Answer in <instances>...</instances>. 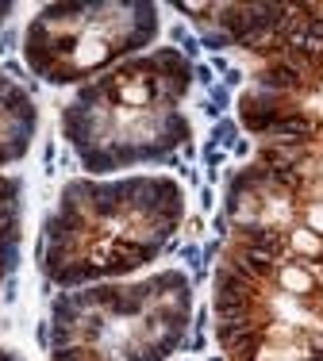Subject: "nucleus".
<instances>
[{"label":"nucleus","mask_w":323,"mask_h":361,"mask_svg":"<svg viewBox=\"0 0 323 361\" xmlns=\"http://www.w3.org/2000/svg\"><path fill=\"white\" fill-rule=\"evenodd\" d=\"M158 4H47L23 31V62L42 85H89L158 39Z\"/></svg>","instance_id":"20e7f679"},{"label":"nucleus","mask_w":323,"mask_h":361,"mask_svg":"<svg viewBox=\"0 0 323 361\" xmlns=\"http://www.w3.org/2000/svg\"><path fill=\"white\" fill-rule=\"evenodd\" d=\"M0 361H20V357H16L12 350H0Z\"/></svg>","instance_id":"6e6552de"},{"label":"nucleus","mask_w":323,"mask_h":361,"mask_svg":"<svg viewBox=\"0 0 323 361\" xmlns=\"http://www.w3.org/2000/svg\"><path fill=\"white\" fill-rule=\"evenodd\" d=\"M23 180L0 173V285L12 277L23 250Z\"/></svg>","instance_id":"423d86ee"},{"label":"nucleus","mask_w":323,"mask_h":361,"mask_svg":"<svg viewBox=\"0 0 323 361\" xmlns=\"http://www.w3.org/2000/svg\"><path fill=\"white\" fill-rule=\"evenodd\" d=\"M185 188L166 173L78 177L58 192L39 235V269L58 288L127 281L169 250Z\"/></svg>","instance_id":"f257e3e1"},{"label":"nucleus","mask_w":323,"mask_h":361,"mask_svg":"<svg viewBox=\"0 0 323 361\" xmlns=\"http://www.w3.org/2000/svg\"><path fill=\"white\" fill-rule=\"evenodd\" d=\"M189 89L193 62L181 50L135 54L73 92L62 108V135L92 177L154 166L193 142Z\"/></svg>","instance_id":"f03ea898"},{"label":"nucleus","mask_w":323,"mask_h":361,"mask_svg":"<svg viewBox=\"0 0 323 361\" xmlns=\"http://www.w3.org/2000/svg\"><path fill=\"white\" fill-rule=\"evenodd\" d=\"M12 12H16V4H0V27H4V20H8Z\"/></svg>","instance_id":"0eeeda50"},{"label":"nucleus","mask_w":323,"mask_h":361,"mask_svg":"<svg viewBox=\"0 0 323 361\" xmlns=\"http://www.w3.org/2000/svg\"><path fill=\"white\" fill-rule=\"evenodd\" d=\"M39 131V104L23 81L0 66V169L28 158Z\"/></svg>","instance_id":"39448f33"},{"label":"nucleus","mask_w":323,"mask_h":361,"mask_svg":"<svg viewBox=\"0 0 323 361\" xmlns=\"http://www.w3.org/2000/svg\"><path fill=\"white\" fill-rule=\"evenodd\" d=\"M193 326V281L158 269L139 281L62 288L50 304V361H169Z\"/></svg>","instance_id":"7ed1b4c3"}]
</instances>
